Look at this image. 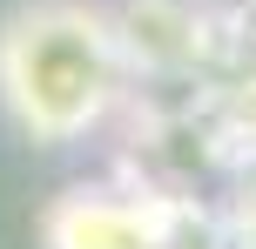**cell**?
Masks as SVG:
<instances>
[{
  "label": "cell",
  "mask_w": 256,
  "mask_h": 249,
  "mask_svg": "<svg viewBox=\"0 0 256 249\" xmlns=\"http://www.w3.org/2000/svg\"><path fill=\"white\" fill-rule=\"evenodd\" d=\"M122 88L128 47L102 0H20L0 13V115L20 142H88L115 115Z\"/></svg>",
  "instance_id": "6da1fadb"
},
{
  "label": "cell",
  "mask_w": 256,
  "mask_h": 249,
  "mask_svg": "<svg viewBox=\"0 0 256 249\" xmlns=\"http://www.w3.org/2000/svg\"><path fill=\"white\" fill-rule=\"evenodd\" d=\"M54 249H162V229L142 216V202H122L108 189H74L48 209Z\"/></svg>",
  "instance_id": "7a4b0ae2"
}]
</instances>
